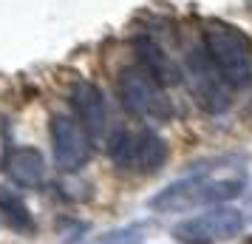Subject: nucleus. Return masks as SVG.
Wrapping results in <instances>:
<instances>
[{"instance_id":"obj_4","label":"nucleus","mask_w":252,"mask_h":244,"mask_svg":"<svg viewBox=\"0 0 252 244\" xmlns=\"http://www.w3.org/2000/svg\"><path fill=\"white\" fill-rule=\"evenodd\" d=\"M111 162L130 174H153L167 159V145L159 134L142 131H116L111 137Z\"/></svg>"},{"instance_id":"obj_10","label":"nucleus","mask_w":252,"mask_h":244,"mask_svg":"<svg viewBox=\"0 0 252 244\" xmlns=\"http://www.w3.org/2000/svg\"><path fill=\"white\" fill-rule=\"evenodd\" d=\"M136 51H139V66H142L145 71H150L161 85H173V82H179L182 71L176 69V63H173V60L167 57L156 43H150V40H139Z\"/></svg>"},{"instance_id":"obj_12","label":"nucleus","mask_w":252,"mask_h":244,"mask_svg":"<svg viewBox=\"0 0 252 244\" xmlns=\"http://www.w3.org/2000/svg\"><path fill=\"white\" fill-rule=\"evenodd\" d=\"M142 230H145V224L119 227V230H111V233L96 236L91 244H139V242H142Z\"/></svg>"},{"instance_id":"obj_13","label":"nucleus","mask_w":252,"mask_h":244,"mask_svg":"<svg viewBox=\"0 0 252 244\" xmlns=\"http://www.w3.org/2000/svg\"><path fill=\"white\" fill-rule=\"evenodd\" d=\"M250 208H252V202H250Z\"/></svg>"},{"instance_id":"obj_8","label":"nucleus","mask_w":252,"mask_h":244,"mask_svg":"<svg viewBox=\"0 0 252 244\" xmlns=\"http://www.w3.org/2000/svg\"><path fill=\"white\" fill-rule=\"evenodd\" d=\"M71 105L77 111V119L82 122V128L91 134V139H99L105 131V119H108L102 91L94 82H77L71 88Z\"/></svg>"},{"instance_id":"obj_5","label":"nucleus","mask_w":252,"mask_h":244,"mask_svg":"<svg viewBox=\"0 0 252 244\" xmlns=\"http://www.w3.org/2000/svg\"><path fill=\"white\" fill-rule=\"evenodd\" d=\"M244 233V213L235 208H216L184 219L173 227V236L182 244H218Z\"/></svg>"},{"instance_id":"obj_9","label":"nucleus","mask_w":252,"mask_h":244,"mask_svg":"<svg viewBox=\"0 0 252 244\" xmlns=\"http://www.w3.org/2000/svg\"><path fill=\"white\" fill-rule=\"evenodd\" d=\"M6 174L20 187H40L46 179V159L37 148H14L6 156Z\"/></svg>"},{"instance_id":"obj_11","label":"nucleus","mask_w":252,"mask_h":244,"mask_svg":"<svg viewBox=\"0 0 252 244\" xmlns=\"http://www.w3.org/2000/svg\"><path fill=\"white\" fill-rule=\"evenodd\" d=\"M0 216L6 221V227L14 233H23V236H32L37 230L34 224V216H32V210L26 208V202L14 190L9 187H0Z\"/></svg>"},{"instance_id":"obj_2","label":"nucleus","mask_w":252,"mask_h":244,"mask_svg":"<svg viewBox=\"0 0 252 244\" xmlns=\"http://www.w3.org/2000/svg\"><path fill=\"white\" fill-rule=\"evenodd\" d=\"M204 51L229 88H247L252 80V40L238 26L210 20L204 26Z\"/></svg>"},{"instance_id":"obj_3","label":"nucleus","mask_w":252,"mask_h":244,"mask_svg":"<svg viewBox=\"0 0 252 244\" xmlns=\"http://www.w3.org/2000/svg\"><path fill=\"white\" fill-rule=\"evenodd\" d=\"M116 94H119L122 108L130 116L150 119V122H167V119H173V100L164 94V85L150 71L142 69V66L125 69L119 74Z\"/></svg>"},{"instance_id":"obj_6","label":"nucleus","mask_w":252,"mask_h":244,"mask_svg":"<svg viewBox=\"0 0 252 244\" xmlns=\"http://www.w3.org/2000/svg\"><path fill=\"white\" fill-rule=\"evenodd\" d=\"M184 74H187V82H190V91L198 100V105L210 111V114H218L229 105V88L224 77L218 74V69L213 66V60L207 57L204 46L193 48L187 54V63H184Z\"/></svg>"},{"instance_id":"obj_7","label":"nucleus","mask_w":252,"mask_h":244,"mask_svg":"<svg viewBox=\"0 0 252 244\" xmlns=\"http://www.w3.org/2000/svg\"><path fill=\"white\" fill-rule=\"evenodd\" d=\"M51 151L60 171H80L91 159V134L80 119L57 114L51 119Z\"/></svg>"},{"instance_id":"obj_1","label":"nucleus","mask_w":252,"mask_h":244,"mask_svg":"<svg viewBox=\"0 0 252 244\" xmlns=\"http://www.w3.org/2000/svg\"><path fill=\"white\" fill-rule=\"evenodd\" d=\"M247 171L238 162H213L195 174L176 179L150 199V208L159 213H190L195 208L218 205L244 193Z\"/></svg>"}]
</instances>
